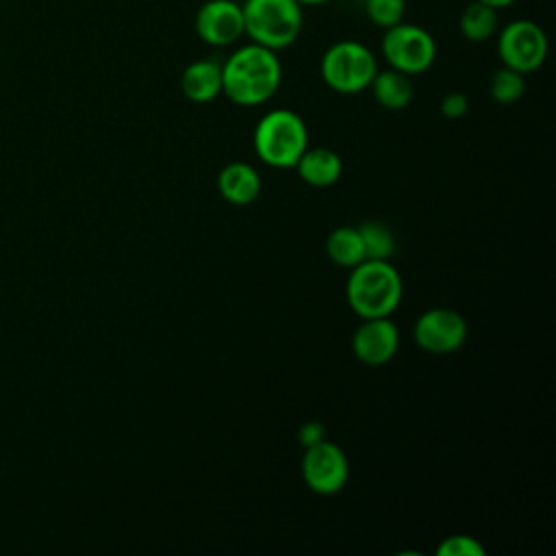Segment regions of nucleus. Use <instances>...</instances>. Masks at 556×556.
<instances>
[{
  "label": "nucleus",
  "mask_w": 556,
  "mask_h": 556,
  "mask_svg": "<svg viewBox=\"0 0 556 556\" xmlns=\"http://www.w3.org/2000/svg\"><path fill=\"white\" fill-rule=\"evenodd\" d=\"M282 80V65L274 50L258 43L239 46L222 63V93L239 106H256L274 98Z\"/></svg>",
  "instance_id": "1"
},
{
  "label": "nucleus",
  "mask_w": 556,
  "mask_h": 556,
  "mask_svg": "<svg viewBox=\"0 0 556 556\" xmlns=\"http://www.w3.org/2000/svg\"><path fill=\"white\" fill-rule=\"evenodd\" d=\"M345 293L358 317H389L402 300V278L389 261L365 258L352 267Z\"/></svg>",
  "instance_id": "2"
},
{
  "label": "nucleus",
  "mask_w": 556,
  "mask_h": 556,
  "mask_svg": "<svg viewBox=\"0 0 556 556\" xmlns=\"http://www.w3.org/2000/svg\"><path fill=\"white\" fill-rule=\"evenodd\" d=\"M243 35L274 52L289 48L302 33L304 11L298 0H245Z\"/></svg>",
  "instance_id": "3"
},
{
  "label": "nucleus",
  "mask_w": 556,
  "mask_h": 556,
  "mask_svg": "<svg viewBox=\"0 0 556 556\" xmlns=\"http://www.w3.org/2000/svg\"><path fill=\"white\" fill-rule=\"evenodd\" d=\"M254 150L271 167H293L308 148L304 119L289 109H274L254 128Z\"/></svg>",
  "instance_id": "4"
},
{
  "label": "nucleus",
  "mask_w": 556,
  "mask_h": 556,
  "mask_svg": "<svg viewBox=\"0 0 556 556\" xmlns=\"http://www.w3.org/2000/svg\"><path fill=\"white\" fill-rule=\"evenodd\" d=\"M376 72L378 63L374 52L356 39H341L330 43L319 61L321 80L332 91L343 96L361 93L367 89Z\"/></svg>",
  "instance_id": "5"
},
{
  "label": "nucleus",
  "mask_w": 556,
  "mask_h": 556,
  "mask_svg": "<svg viewBox=\"0 0 556 556\" xmlns=\"http://www.w3.org/2000/svg\"><path fill=\"white\" fill-rule=\"evenodd\" d=\"M380 50L389 67L408 76L426 72L437 59V41L430 30L404 20L384 28Z\"/></svg>",
  "instance_id": "6"
},
{
  "label": "nucleus",
  "mask_w": 556,
  "mask_h": 556,
  "mask_svg": "<svg viewBox=\"0 0 556 556\" xmlns=\"http://www.w3.org/2000/svg\"><path fill=\"white\" fill-rule=\"evenodd\" d=\"M497 56L502 65L519 72H536L547 56V35L532 20H513L497 35Z\"/></svg>",
  "instance_id": "7"
},
{
  "label": "nucleus",
  "mask_w": 556,
  "mask_h": 556,
  "mask_svg": "<svg viewBox=\"0 0 556 556\" xmlns=\"http://www.w3.org/2000/svg\"><path fill=\"white\" fill-rule=\"evenodd\" d=\"M350 476V463L337 443L319 441L304 447L302 456V478L306 486L319 495L339 493Z\"/></svg>",
  "instance_id": "8"
},
{
  "label": "nucleus",
  "mask_w": 556,
  "mask_h": 556,
  "mask_svg": "<svg viewBox=\"0 0 556 556\" xmlns=\"http://www.w3.org/2000/svg\"><path fill=\"white\" fill-rule=\"evenodd\" d=\"M413 337L424 352L450 354L465 343L467 321L452 308H430L415 321Z\"/></svg>",
  "instance_id": "9"
},
{
  "label": "nucleus",
  "mask_w": 556,
  "mask_h": 556,
  "mask_svg": "<svg viewBox=\"0 0 556 556\" xmlns=\"http://www.w3.org/2000/svg\"><path fill=\"white\" fill-rule=\"evenodd\" d=\"M195 35L213 46L226 48L243 37V13L235 0H206L195 11Z\"/></svg>",
  "instance_id": "10"
},
{
  "label": "nucleus",
  "mask_w": 556,
  "mask_h": 556,
  "mask_svg": "<svg viewBox=\"0 0 556 556\" xmlns=\"http://www.w3.org/2000/svg\"><path fill=\"white\" fill-rule=\"evenodd\" d=\"M400 345V332L389 317H367L352 337V350L365 365L389 363Z\"/></svg>",
  "instance_id": "11"
},
{
  "label": "nucleus",
  "mask_w": 556,
  "mask_h": 556,
  "mask_svg": "<svg viewBox=\"0 0 556 556\" xmlns=\"http://www.w3.org/2000/svg\"><path fill=\"white\" fill-rule=\"evenodd\" d=\"M180 89L187 100L204 104L222 93V65L213 59H198L182 70Z\"/></svg>",
  "instance_id": "12"
},
{
  "label": "nucleus",
  "mask_w": 556,
  "mask_h": 556,
  "mask_svg": "<svg viewBox=\"0 0 556 556\" xmlns=\"http://www.w3.org/2000/svg\"><path fill=\"white\" fill-rule=\"evenodd\" d=\"M217 189L232 204H250L261 193V176L248 163H230L219 172Z\"/></svg>",
  "instance_id": "13"
},
{
  "label": "nucleus",
  "mask_w": 556,
  "mask_h": 556,
  "mask_svg": "<svg viewBox=\"0 0 556 556\" xmlns=\"http://www.w3.org/2000/svg\"><path fill=\"white\" fill-rule=\"evenodd\" d=\"M300 178L313 187L334 185L341 176V159L328 148H306L293 165Z\"/></svg>",
  "instance_id": "14"
},
{
  "label": "nucleus",
  "mask_w": 556,
  "mask_h": 556,
  "mask_svg": "<svg viewBox=\"0 0 556 556\" xmlns=\"http://www.w3.org/2000/svg\"><path fill=\"white\" fill-rule=\"evenodd\" d=\"M369 89L374 93V100L389 111H400L410 104L413 100V83L408 74H402L393 67L378 70L376 76L369 83Z\"/></svg>",
  "instance_id": "15"
},
{
  "label": "nucleus",
  "mask_w": 556,
  "mask_h": 556,
  "mask_svg": "<svg viewBox=\"0 0 556 556\" xmlns=\"http://www.w3.org/2000/svg\"><path fill=\"white\" fill-rule=\"evenodd\" d=\"M458 30L467 41H473V43H482L491 39L497 33V9L480 0H471L460 11Z\"/></svg>",
  "instance_id": "16"
},
{
  "label": "nucleus",
  "mask_w": 556,
  "mask_h": 556,
  "mask_svg": "<svg viewBox=\"0 0 556 556\" xmlns=\"http://www.w3.org/2000/svg\"><path fill=\"white\" fill-rule=\"evenodd\" d=\"M326 252H328L330 261H334L339 267L352 269L358 263H363L365 250H363L358 228H348V226L334 228L326 239Z\"/></svg>",
  "instance_id": "17"
},
{
  "label": "nucleus",
  "mask_w": 556,
  "mask_h": 556,
  "mask_svg": "<svg viewBox=\"0 0 556 556\" xmlns=\"http://www.w3.org/2000/svg\"><path fill=\"white\" fill-rule=\"evenodd\" d=\"M358 235L363 241L365 258H369V261H387L395 250V239H393L391 230L380 222L361 224Z\"/></svg>",
  "instance_id": "18"
},
{
  "label": "nucleus",
  "mask_w": 556,
  "mask_h": 556,
  "mask_svg": "<svg viewBox=\"0 0 556 556\" xmlns=\"http://www.w3.org/2000/svg\"><path fill=\"white\" fill-rule=\"evenodd\" d=\"M526 91V78L523 74L502 65L489 80V96L497 104H513L517 102Z\"/></svg>",
  "instance_id": "19"
},
{
  "label": "nucleus",
  "mask_w": 556,
  "mask_h": 556,
  "mask_svg": "<svg viewBox=\"0 0 556 556\" xmlns=\"http://www.w3.org/2000/svg\"><path fill=\"white\" fill-rule=\"evenodd\" d=\"M406 0H365V15L378 28L395 26L404 20Z\"/></svg>",
  "instance_id": "20"
},
{
  "label": "nucleus",
  "mask_w": 556,
  "mask_h": 556,
  "mask_svg": "<svg viewBox=\"0 0 556 556\" xmlns=\"http://www.w3.org/2000/svg\"><path fill=\"white\" fill-rule=\"evenodd\" d=\"M439 556H484V547L469 534H452L437 547Z\"/></svg>",
  "instance_id": "21"
},
{
  "label": "nucleus",
  "mask_w": 556,
  "mask_h": 556,
  "mask_svg": "<svg viewBox=\"0 0 556 556\" xmlns=\"http://www.w3.org/2000/svg\"><path fill=\"white\" fill-rule=\"evenodd\" d=\"M467 109H469V100H467V96L460 93V91H450V93H445L443 100H441V113H443L445 117H450V119L463 117V115L467 113Z\"/></svg>",
  "instance_id": "22"
},
{
  "label": "nucleus",
  "mask_w": 556,
  "mask_h": 556,
  "mask_svg": "<svg viewBox=\"0 0 556 556\" xmlns=\"http://www.w3.org/2000/svg\"><path fill=\"white\" fill-rule=\"evenodd\" d=\"M298 439H300V443H302L304 447H311V445H315V443H319V441L326 439V430H324V426H321L319 421H308V424H304V426L300 428Z\"/></svg>",
  "instance_id": "23"
},
{
  "label": "nucleus",
  "mask_w": 556,
  "mask_h": 556,
  "mask_svg": "<svg viewBox=\"0 0 556 556\" xmlns=\"http://www.w3.org/2000/svg\"><path fill=\"white\" fill-rule=\"evenodd\" d=\"M480 2H484V4H489L493 9H504V7H510L515 0H480Z\"/></svg>",
  "instance_id": "24"
},
{
  "label": "nucleus",
  "mask_w": 556,
  "mask_h": 556,
  "mask_svg": "<svg viewBox=\"0 0 556 556\" xmlns=\"http://www.w3.org/2000/svg\"><path fill=\"white\" fill-rule=\"evenodd\" d=\"M302 7H317V4H326L330 0H298Z\"/></svg>",
  "instance_id": "25"
}]
</instances>
